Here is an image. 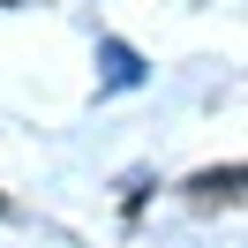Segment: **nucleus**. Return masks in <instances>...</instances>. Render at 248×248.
Masks as SVG:
<instances>
[{
  "mask_svg": "<svg viewBox=\"0 0 248 248\" xmlns=\"http://www.w3.org/2000/svg\"><path fill=\"white\" fill-rule=\"evenodd\" d=\"M98 61H106V76H113V83H143V68H136V53H128V46H106Z\"/></svg>",
  "mask_w": 248,
  "mask_h": 248,
  "instance_id": "1",
  "label": "nucleus"
}]
</instances>
